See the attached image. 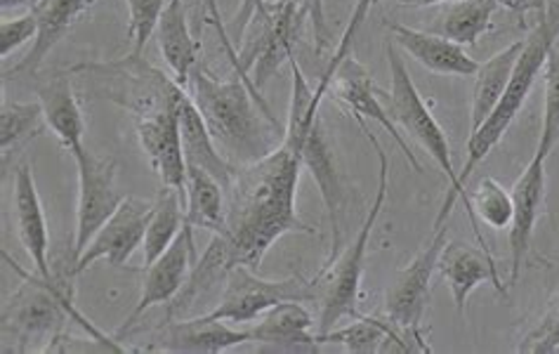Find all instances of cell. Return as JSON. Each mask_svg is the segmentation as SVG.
Returning <instances> with one entry per match:
<instances>
[{"label":"cell","mask_w":559,"mask_h":354,"mask_svg":"<svg viewBox=\"0 0 559 354\" xmlns=\"http://www.w3.org/2000/svg\"><path fill=\"white\" fill-rule=\"evenodd\" d=\"M187 223L191 229L223 234L227 227V191L215 177L197 166H187L185 187Z\"/></svg>","instance_id":"f1b7e54d"},{"label":"cell","mask_w":559,"mask_h":354,"mask_svg":"<svg viewBox=\"0 0 559 354\" xmlns=\"http://www.w3.org/2000/svg\"><path fill=\"white\" fill-rule=\"evenodd\" d=\"M522 40H514L506 50L496 52L487 62L479 64L475 73V91H473V116H469V132H475L484 121H487L489 114L496 109V105L503 97L506 87L510 83V76L514 67L520 62V55L524 50Z\"/></svg>","instance_id":"f546056e"},{"label":"cell","mask_w":559,"mask_h":354,"mask_svg":"<svg viewBox=\"0 0 559 354\" xmlns=\"http://www.w3.org/2000/svg\"><path fill=\"white\" fill-rule=\"evenodd\" d=\"M36 3V0H0V5H3V10H10V8H22V5H32Z\"/></svg>","instance_id":"ee69618b"},{"label":"cell","mask_w":559,"mask_h":354,"mask_svg":"<svg viewBox=\"0 0 559 354\" xmlns=\"http://www.w3.org/2000/svg\"><path fill=\"white\" fill-rule=\"evenodd\" d=\"M559 146V36L546 59V109L536 156L546 158Z\"/></svg>","instance_id":"e575fe53"},{"label":"cell","mask_w":559,"mask_h":354,"mask_svg":"<svg viewBox=\"0 0 559 354\" xmlns=\"http://www.w3.org/2000/svg\"><path fill=\"white\" fill-rule=\"evenodd\" d=\"M439 3H444V5H449V3H459V0H439Z\"/></svg>","instance_id":"f6af8a7d"},{"label":"cell","mask_w":559,"mask_h":354,"mask_svg":"<svg viewBox=\"0 0 559 354\" xmlns=\"http://www.w3.org/2000/svg\"><path fill=\"white\" fill-rule=\"evenodd\" d=\"M22 284L3 305V341L12 343V352H46L57 335L64 333L69 321H76L83 331L105 343H121L119 338L102 333L91 319H85L73 305V288L67 279H43L38 272L28 274L17 262L3 253ZM5 350V352H10Z\"/></svg>","instance_id":"3957f363"},{"label":"cell","mask_w":559,"mask_h":354,"mask_svg":"<svg viewBox=\"0 0 559 354\" xmlns=\"http://www.w3.org/2000/svg\"><path fill=\"white\" fill-rule=\"evenodd\" d=\"M197 262V244H194V229L185 225L182 234L173 241V246L166 250L164 256L154 260L150 268H146V276L142 284L140 300L132 309L130 317L123 321V327L116 331V338L123 341V338L138 327V321L150 312L156 305H168L175 300V295L182 291L187 284L189 272Z\"/></svg>","instance_id":"5bb4252c"},{"label":"cell","mask_w":559,"mask_h":354,"mask_svg":"<svg viewBox=\"0 0 559 354\" xmlns=\"http://www.w3.org/2000/svg\"><path fill=\"white\" fill-rule=\"evenodd\" d=\"M447 225L435 227L432 236L425 241L416 258L402 272H396L385 291V317L402 331L416 352H432L430 343L425 341L423 321L430 303L432 274L439 264L441 250L447 246Z\"/></svg>","instance_id":"8fae6325"},{"label":"cell","mask_w":559,"mask_h":354,"mask_svg":"<svg viewBox=\"0 0 559 354\" xmlns=\"http://www.w3.org/2000/svg\"><path fill=\"white\" fill-rule=\"evenodd\" d=\"M180 128H182V144H185V156H187V166H197L209 170L215 180L229 189L234 175H237V168L231 161L223 156V152L217 150L215 140L211 138L209 128H205L203 116L199 107L194 105V99L187 93L185 99L180 102Z\"/></svg>","instance_id":"83f0119b"},{"label":"cell","mask_w":559,"mask_h":354,"mask_svg":"<svg viewBox=\"0 0 559 354\" xmlns=\"http://www.w3.org/2000/svg\"><path fill=\"white\" fill-rule=\"evenodd\" d=\"M276 3H290V0H276ZM298 3L307 10V17L314 28V50L317 55H323L331 43V28L326 22V10H323V0H298Z\"/></svg>","instance_id":"60d3db41"},{"label":"cell","mask_w":559,"mask_h":354,"mask_svg":"<svg viewBox=\"0 0 559 354\" xmlns=\"http://www.w3.org/2000/svg\"><path fill=\"white\" fill-rule=\"evenodd\" d=\"M319 295H321L319 276L302 279L300 274H296V276L272 282V279L258 276L255 270L248 268V264H239V268L231 270L227 286L223 295H219L217 305L209 309V312L197 315V317L231 321V323H253L278 303H286V300L310 303V300H319Z\"/></svg>","instance_id":"30bf717a"},{"label":"cell","mask_w":559,"mask_h":354,"mask_svg":"<svg viewBox=\"0 0 559 354\" xmlns=\"http://www.w3.org/2000/svg\"><path fill=\"white\" fill-rule=\"evenodd\" d=\"M95 3L97 0H36L32 5V12L38 22V36L34 40V48L28 50V55L17 67L5 71V79L17 76V73L34 76L40 64L46 62V57H50V52L60 46L71 28L76 26V22Z\"/></svg>","instance_id":"7402d4cb"},{"label":"cell","mask_w":559,"mask_h":354,"mask_svg":"<svg viewBox=\"0 0 559 354\" xmlns=\"http://www.w3.org/2000/svg\"><path fill=\"white\" fill-rule=\"evenodd\" d=\"M36 36H38V22L34 17V12L22 14L17 20H5L0 24V57L5 59L12 52H17L32 38L36 40Z\"/></svg>","instance_id":"f35d334b"},{"label":"cell","mask_w":559,"mask_h":354,"mask_svg":"<svg viewBox=\"0 0 559 354\" xmlns=\"http://www.w3.org/2000/svg\"><path fill=\"white\" fill-rule=\"evenodd\" d=\"M67 71L85 83L91 97L114 102L135 118L175 109L187 95V87L135 52L109 62H83Z\"/></svg>","instance_id":"8992f818"},{"label":"cell","mask_w":559,"mask_h":354,"mask_svg":"<svg viewBox=\"0 0 559 354\" xmlns=\"http://www.w3.org/2000/svg\"><path fill=\"white\" fill-rule=\"evenodd\" d=\"M79 168V209H76V234H73V260L83 256L95 234L105 227L107 220L119 211L123 194L116 187V161L99 158L83 152L76 158Z\"/></svg>","instance_id":"7c38bea8"},{"label":"cell","mask_w":559,"mask_h":354,"mask_svg":"<svg viewBox=\"0 0 559 354\" xmlns=\"http://www.w3.org/2000/svg\"><path fill=\"white\" fill-rule=\"evenodd\" d=\"M267 8H270L267 0H241L239 12L234 14L231 22H227V34H229L234 46L239 48V43H243V36L248 34L250 24L260 20V17H264Z\"/></svg>","instance_id":"ab89813d"},{"label":"cell","mask_w":559,"mask_h":354,"mask_svg":"<svg viewBox=\"0 0 559 354\" xmlns=\"http://www.w3.org/2000/svg\"><path fill=\"white\" fill-rule=\"evenodd\" d=\"M543 199H546V158L534 154L528 161L524 173L518 177V182L512 187V223L508 227L510 232V284L520 279L522 264L526 260L528 248L534 241L536 223L543 211Z\"/></svg>","instance_id":"ac0fdd59"},{"label":"cell","mask_w":559,"mask_h":354,"mask_svg":"<svg viewBox=\"0 0 559 354\" xmlns=\"http://www.w3.org/2000/svg\"><path fill=\"white\" fill-rule=\"evenodd\" d=\"M187 87L217 150L234 166L258 164L282 146L286 128L239 76L217 81L199 64Z\"/></svg>","instance_id":"7a4b0ae2"},{"label":"cell","mask_w":559,"mask_h":354,"mask_svg":"<svg viewBox=\"0 0 559 354\" xmlns=\"http://www.w3.org/2000/svg\"><path fill=\"white\" fill-rule=\"evenodd\" d=\"M12 213H14V225H17L20 241L26 250V256L32 258L36 272L43 279H55V272L50 270V258H48L50 253L48 220L38 197L34 170L26 161L14 168Z\"/></svg>","instance_id":"d6986e66"},{"label":"cell","mask_w":559,"mask_h":354,"mask_svg":"<svg viewBox=\"0 0 559 354\" xmlns=\"http://www.w3.org/2000/svg\"><path fill=\"white\" fill-rule=\"evenodd\" d=\"M154 350L166 352H187V354H219L231 347L253 341L250 329H234L225 321L203 319V317H187L166 321L164 331L156 338Z\"/></svg>","instance_id":"ffe728a7"},{"label":"cell","mask_w":559,"mask_h":354,"mask_svg":"<svg viewBox=\"0 0 559 354\" xmlns=\"http://www.w3.org/2000/svg\"><path fill=\"white\" fill-rule=\"evenodd\" d=\"M135 130L142 152L150 158L160 185L178 189L185 197L187 156L180 128V105L154 116L135 118Z\"/></svg>","instance_id":"2e32d148"},{"label":"cell","mask_w":559,"mask_h":354,"mask_svg":"<svg viewBox=\"0 0 559 354\" xmlns=\"http://www.w3.org/2000/svg\"><path fill=\"white\" fill-rule=\"evenodd\" d=\"M518 352L559 354V291L543 309V315L520 335Z\"/></svg>","instance_id":"d590c367"},{"label":"cell","mask_w":559,"mask_h":354,"mask_svg":"<svg viewBox=\"0 0 559 354\" xmlns=\"http://www.w3.org/2000/svg\"><path fill=\"white\" fill-rule=\"evenodd\" d=\"M317 343L321 345H343L355 354H376V352H416L402 331L394 327L388 317H357L341 329H331L326 333H317Z\"/></svg>","instance_id":"484cf974"},{"label":"cell","mask_w":559,"mask_h":354,"mask_svg":"<svg viewBox=\"0 0 559 354\" xmlns=\"http://www.w3.org/2000/svg\"><path fill=\"white\" fill-rule=\"evenodd\" d=\"M302 168L298 146L288 138L258 164L237 168L227 189V227L223 232L234 262L255 270L282 236L312 234L296 211Z\"/></svg>","instance_id":"6da1fadb"},{"label":"cell","mask_w":559,"mask_h":354,"mask_svg":"<svg viewBox=\"0 0 559 354\" xmlns=\"http://www.w3.org/2000/svg\"><path fill=\"white\" fill-rule=\"evenodd\" d=\"M48 128L46 116H43L40 102H3L0 107V150L3 158L10 152H17L26 142L43 135Z\"/></svg>","instance_id":"d6a6232c"},{"label":"cell","mask_w":559,"mask_h":354,"mask_svg":"<svg viewBox=\"0 0 559 354\" xmlns=\"http://www.w3.org/2000/svg\"><path fill=\"white\" fill-rule=\"evenodd\" d=\"M154 213V201H142L135 197H126L105 227H102L95 239L83 250V256L73 260L71 274L76 276L85 272L97 260H107L111 268H126L138 248L144 244L146 227Z\"/></svg>","instance_id":"4fadbf2b"},{"label":"cell","mask_w":559,"mask_h":354,"mask_svg":"<svg viewBox=\"0 0 559 354\" xmlns=\"http://www.w3.org/2000/svg\"><path fill=\"white\" fill-rule=\"evenodd\" d=\"M329 95H333L335 102H341L355 121L357 118H364V121H376L378 126L385 128L388 135H392L396 146H400L402 154L408 158V164L414 166L416 173H423L420 161L411 152V146L404 140V132H400V126L394 123L390 111L382 107V102L376 97V85L369 69H366L355 55H347L343 62L337 64L331 79Z\"/></svg>","instance_id":"9a60e30c"},{"label":"cell","mask_w":559,"mask_h":354,"mask_svg":"<svg viewBox=\"0 0 559 354\" xmlns=\"http://www.w3.org/2000/svg\"><path fill=\"white\" fill-rule=\"evenodd\" d=\"M187 223V205L185 197L178 189L160 185L158 194L154 199V213L150 220V227L144 234L142 253H144V268H150L154 260H158L173 241L182 234Z\"/></svg>","instance_id":"4dcf8cb0"},{"label":"cell","mask_w":559,"mask_h":354,"mask_svg":"<svg viewBox=\"0 0 559 354\" xmlns=\"http://www.w3.org/2000/svg\"><path fill=\"white\" fill-rule=\"evenodd\" d=\"M314 317L300 300H286L267 309L250 329L253 341L270 350H317Z\"/></svg>","instance_id":"d4e9b609"},{"label":"cell","mask_w":559,"mask_h":354,"mask_svg":"<svg viewBox=\"0 0 559 354\" xmlns=\"http://www.w3.org/2000/svg\"><path fill=\"white\" fill-rule=\"evenodd\" d=\"M69 76V71L52 73L48 81L38 85L36 95L43 107V116H46L48 130L60 140L71 158H76L85 152V118Z\"/></svg>","instance_id":"cb8c5ba5"},{"label":"cell","mask_w":559,"mask_h":354,"mask_svg":"<svg viewBox=\"0 0 559 354\" xmlns=\"http://www.w3.org/2000/svg\"><path fill=\"white\" fill-rule=\"evenodd\" d=\"M390 38L394 46H400L404 52L416 59L420 67H425L439 76H475L479 62L469 57L463 46L453 43L435 32H418L404 24H390Z\"/></svg>","instance_id":"44dd1931"},{"label":"cell","mask_w":559,"mask_h":354,"mask_svg":"<svg viewBox=\"0 0 559 354\" xmlns=\"http://www.w3.org/2000/svg\"><path fill=\"white\" fill-rule=\"evenodd\" d=\"M437 270L447 279L459 315L465 312L469 293H473L477 286H481L484 282H491L498 293L508 295L503 279L498 274L496 258L487 256L484 250H477L469 244H463V241L447 244L439 256Z\"/></svg>","instance_id":"603a6c76"},{"label":"cell","mask_w":559,"mask_h":354,"mask_svg":"<svg viewBox=\"0 0 559 354\" xmlns=\"http://www.w3.org/2000/svg\"><path fill=\"white\" fill-rule=\"evenodd\" d=\"M385 52H388L390 79H392L390 116L394 118V123L400 126L408 138H414L423 146L425 154H428L435 161V164L439 166V170L444 173L447 182H449L447 199H444V203H441L439 215L435 220V227L447 225V220L451 217L453 205L461 201L465 205V213L469 217V225H473V232L477 236L481 250L487 256H491V248L487 246V239H484L481 227H479L477 217L473 213V201H469V191L461 182L459 170L453 168V158H451V146H449V140H447V132L441 130V126L437 123V118L432 116L428 105H425V102H423L414 79H411L404 57L400 55V50H396V46H394V40H388Z\"/></svg>","instance_id":"277c9868"},{"label":"cell","mask_w":559,"mask_h":354,"mask_svg":"<svg viewBox=\"0 0 559 354\" xmlns=\"http://www.w3.org/2000/svg\"><path fill=\"white\" fill-rule=\"evenodd\" d=\"M473 201V213L477 223L489 225L491 229H508L512 223V191L496 182L493 177H484L479 187L469 194Z\"/></svg>","instance_id":"836d02e7"},{"label":"cell","mask_w":559,"mask_h":354,"mask_svg":"<svg viewBox=\"0 0 559 354\" xmlns=\"http://www.w3.org/2000/svg\"><path fill=\"white\" fill-rule=\"evenodd\" d=\"M126 3L130 12V24H128L130 52L142 55L146 43H150V38L156 34L160 14H164L168 3H164V0H126Z\"/></svg>","instance_id":"8d00e7d4"},{"label":"cell","mask_w":559,"mask_h":354,"mask_svg":"<svg viewBox=\"0 0 559 354\" xmlns=\"http://www.w3.org/2000/svg\"><path fill=\"white\" fill-rule=\"evenodd\" d=\"M288 64L293 71V95H290L286 138L298 146L302 166L312 173L314 182L319 185L321 199L326 203L331 229H333V248L326 262H333L337 253L343 250L341 213L345 203V187L341 180V173H337V166H335L333 146L319 118L323 99L314 95V87L310 85V81H307L300 64L296 62V57H293Z\"/></svg>","instance_id":"5b68a950"},{"label":"cell","mask_w":559,"mask_h":354,"mask_svg":"<svg viewBox=\"0 0 559 354\" xmlns=\"http://www.w3.org/2000/svg\"><path fill=\"white\" fill-rule=\"evenodd\" d=\"M156 38L158 50L164 55L168 69L173 71V79L182 87H187L191 71L199 67L201 46L189 32L187 10L182 0H168V5L164 14H160V22L156 26Z\"/></svg>","instance_id":"4316f807"},{"label":"cell","mask_w":559,"mask_h":354,"mask_svg":"<svg viewBox=\"0 0 559 354\" xmlns=\"http://www.w3.org/2000/svg\"><path fill=\"white\" fill-rule=\"evenodd\" d=\"M371 3H373V0H371ZM390 3L408 5V8H428V5H439V0H390Z\"/></svg>","instance_id":"7bdbcfd3"},{"label":"cell","mask_w":559,"mask_h":354,"mask_svg":"<svg viewBox=\"0 0 559 354\" xmlns=\"http://www.w3.org/2000/svg\"><path fill=\"white\" fill-rule=\"evenodd\" d=\"M496 10V0H459V3H449L447 10L439 14L435 34L459 43L463 48L477 46L481 34L489 32Z\"/></svg>","instance_id":"1f68e13d"},{"label":"cell","mask_w":559,"mask_h":354,"mask_svg":"<svg viewBox=\"0 0 559 354\" xmlns=\"http://www.w3.org/2000/svg\"><path fill=\"white\" fill-rule=\"evenodd\" d=\"M496 3L498 8H506L514 14H520V17H526L528 12H538L540 17V14L548 12V0H496Z\"/></svg>","instance_id":"b9f144b4"},{"label":"cell","mask_w":559,"mask_h":354,"mask_svg":"<svg viewBox=\"0 0 559 354\" xmlns=\"http://www.w3.org/2000/svg\"><path fill=\"white\" fill-rule=\"evenodd\" d=\"M357 123L361 132L373 144V150L378 154V189L369 213H366L364 223L355 236V241L347 244L345 250L337 253L333 262H326L319 270V282H321V295H319V333H326L335 329L343 319H357L361 317L359 312V288H361V276H364V260H366V250H369V241L373 227L378 223V217L385 209V199H388V154L385 146H382L376 138V132L366 126L364 118H357Z\"/></svg>","instance_id":"52a82bcc"},{"label":"cell","mask_w":559,"mask_h":354,"mask_svg":"<svg viewBox=\"0 0 559 354\" xmlns=\"http://www.w3.org/2000/svg\"><path fill=\"white\" fill-rule=\"evenodd\" d=\"M369 8H371V0H357V8H355V12H352V20H349V24H347V28H345V34H343L341 43H337V48H335V52H333V57H331V62H329V67H326V73H323V76H321L319 83H317V87H314V93H317L319 99H323V97L329 95L331 79H333V73H335L337 64H341L347 55H352V43H355V36H357V32H359V26L364 24L366 12H369Z\"/></svg>","instance_id":"74e56055"},{"label":"cell","mask_w":559,"mask_h":354,"mask_svg":"<svg viewBox=\"0 0 559 354\" xmlns=\"http://www.w3.org/2000/svg\"><path fill=\"white\" fill-rule=\"evenodd\" d=\"M234 268H239V264L234 262L227 239L223 234H213L205 253L191 268L187 284L175 295V300L166 305V321L187 319L199 312V307L211 303L217 305Z\"/></svg>","instance_id":"e0dca14e"},{"label":"cell","mask_w":559,"mask_h":354,"mask_svg":"<svg viewBox=\"0 0 559 354\" xmlns=\"http://www.w3.org/2000/svg\"><path fill=\"white\" fill-rule=\"evenodd\" d=\"M305 20H310L307 10L298 0H290V3L270 5L264 17L250 24V28H258V34L243 38L237 76L253 91L264 107H267V102L262 99L260 91L278 69L296 57Z\"/></svg>","instance_id":"9c48e42d"},{"label":"cell","mask_w":559,"mask_h":354,"mask_svg":"<svg viewBox=\"0 0 559 354\" xmlns=\"http://www.w3.org/2000/svg\"><path fill=\"white\" fill-rule=\"evenodd\" d=\"M557 36H559V12L540 14L532 36H528L524 43L520 62L512 71L503 97H500V102L489 114L487 121H484L475 132H469L467 158H465L463 170H459V177L465 187H467L469 175H473L481 161L493 152V146L506 138V132L514 123V118L522 114L528 95L534 91L538 73L546 69V59Z\"/></svg>","instance_id":"ba28073f"}]
</instances>
